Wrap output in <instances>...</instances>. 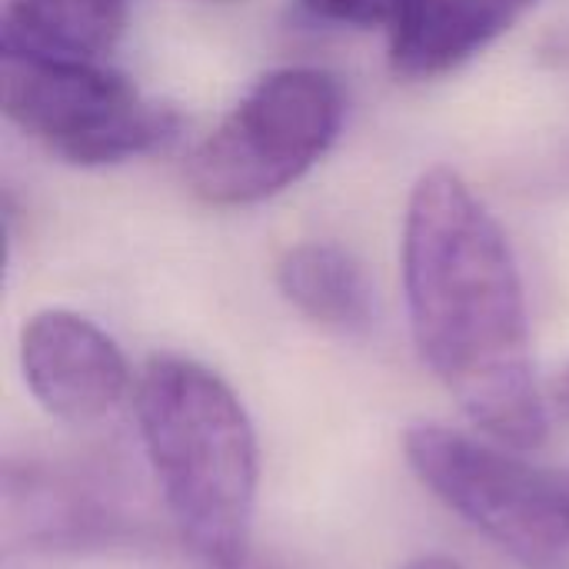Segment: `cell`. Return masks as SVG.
I'll return each instance as SVG.
<instances>
[{
	"mask_svg": "<svg viewBox=\"0 0 569 569\" xmlns=\"http://www.w3.org/2000/svg\"><path fill=\"white\" fill-rule=\"evenodd\" d=\"M417 483L520 569H569V463H530L523 450L440 423L403 433Z\"/></svg>",
	"mask_w": 569,
	"mask_h": 569,
	"instance_id": "cell-3",
	"label": "cell"
},
{
	"mask_svg": "<svg viewBox=\"0 0 569 569\" xmlns=\"http://www.w3.org/2000/svg\"><path fill=\"white\" fill-rule=\"evenodd\" d=\"M400 569H463V563L453 557H443V553H423V557L407 560Z\"/></svg>",
	"mask_w": 569,
	"mask_h": 569,
	"instance_id": "cell-13",
	"label": "cell"
},
{
	"mask_svg": "<svg viewBox=\"0 0 569 569\" xmlns=\"http://www.w3.org/2000/svg\"><path fill=\"white\" fill-rule=\"evenodd\" d=\"M343 90L317 67L260 77L187 160L190 190L210 207H250L297 183L343 127Z\"/></svg>",
	"mask_w": 569,
	"mask_h": 569,
	"instance_id": "cell-4",
	"label": "cell"
},
{
	"mask_svg": "<svg viewBox=\"0 0 569 569\" xmlns=\"http://www.w3.org/2000/svg\"><path fill=\"white\" fill-rule=\"evenodd\" d=\"M403 293L417 353L467 420L503 447H543L550 407L520 267L497 217L450 167L427 170L410 190Z\"/></svg>",
	"mask_w": 569,
	"mask_h": 569,
	"instance_id": "cell-1",
	"label": "cell"
},
{
	"mask_svg": "<svg viewBox=\"0 0 569 569\" xmlns=\"http://www.w3.org/2000/svg\"><path fill=\"white\" fill-rule=\"evenodd\" d=\"M133 413L177 537L213 567L257 563L260 443L233 387L200 360L157 353L133 380Z\"/></svg>",
	"mask_w": 569,
	"mask_h": 569,
	"instance_id": "cell-2",
	"label": "cell"
},
{
	"mask_svg": "<svg viewBox=\"0 0 569 569\" xmlns=\"http://www.w3.org/2000/svg\"><path fill=\"white\" fill-rule=\"evenodd\" d=\"M277 287L300 317L330 333L363 337L373 327V287L360 260L340 243L307 240L290 247L277 263Z\"/></svg>",
	"mask_w": 569,
	"mask_h": 569,
	"instance_id": "cell-9",
	"label": "cell"
},
{
	"mask_svg": "<svg viewBox=\"0 0 569 569\" xmlns=\"http://www.w3.org/2000/svg\"><path fill=\"white\" fill-rule=\"evenodd\" d=\"M550 393H553V400L563 407V410H569V363L553 377V387H550Z\"/></svg>",
	"mask_w": 569,
	"mask_h": 569,
	"instance_id": "cell-14",
	"label": "cell"
},
{
	"mask_svg": "<svg viewBox=\"0 0 569 569\" xmlns=\"http://www.w3.org/2000/svg\"><path fill=\"white\" fill-rule=\"evenodd\" d=\"M17 357L40 410L70 427L100 423L133 390L117 340L77 310L50 307L33 313L20 330Z\"/></svg>",
	"mask_w": 569,
	"mask_h": 569,
	"instance_id": "cell-6",
	"label": "cell"
},
{
	"mask_svg": "<svg viewBox=\"0 0 569 569\" xmlns=\"http://www.w3.org/2000/svg\"><path fill=\"white\" fill-rule=\"evenodd\" d=\"M3 113L53 157L77 167H107L140 157L173 137V110L97 60L47 57L0 47Z\"/></svg>",
	"mask_w": 569,
	"mask_h": 569,
	"instance_id": "cell-5",
	"label": "cell"
},
{
	"mask_svg": "<svg viewBox=\"0 0 569 569\" xmlns=\"http://www.w3.org/2000/svg\"><path fill=\"white\" fill-rule=\"evenodd\" d=\"M533 0H397L390 20V63L410 80L443 77L497 37H503Z\"/></svg>",
	"mask_w": 569,
	"mask_h": 569,
	"instance_id": "cell-8",
	"label": "cell"
},
{
	"mask_svg": "<svg viewBox=\"0 0 569 569\" xmlns=\"http://www.w3.org/2000/svg\"><path fill=\"white\" fill-rule=\"evenodd\" d=\"M300 7L327 23L343 27H390L397 0H300Z\"/></svg>",
	"mask_w": 569,
	"mask_h": 569,
	"instance_id": "cell-12",
	"label": "cell"
},
{
	"mask_svg": "<svg viewBox=\"0 0 569 569\" xmlns=\"http://www.w3.org/2000/svg\"><path fill=\"white\" fill-rule=\"evenodd\" d=\"M127 27V0H10L0 47L100 60Z\"/></svg>",
	"mask_w": 569,
	"mask_h": 569,
	"instance_id": "cell-11",
	"label": "cell"
},
{
	"mask_svg": "<svg viewBox=\"0 0 569 569\" xmlns=\"http://www.w3.org/2000/svg\"><path fill=\"white\" fill-rule=\"evenodd\" d=\"M130 527L110 483L87 470L50 460H3L0 470V543L57 540L93 530Z\"/></svg>",
	"mask_w": 569,
	"mask_h": 569,
	"instance_id": "cell-7",
	"label": "cell"
},
{
	"mask_svg": "<svg viewBox=\"0 0 569 569\" xmlns=\"http://www.w3.org/2000/svg\"><path fill=\"white\" fill-rule=\"evenodd\" d=\"M0 569H223L193 553L177 533L157 537L143 527H113L57 540L0 547ZM247 569H280L250 563Z\"/></svg>",
	"mask_w": 569,
	"mask_h": 569,
	"instance_id": "cell-10",
	"label": "cell"
}]
</instances>
